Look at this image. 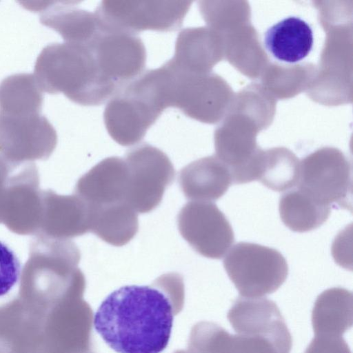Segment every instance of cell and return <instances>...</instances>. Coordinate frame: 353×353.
I'll return each instance as SVG.
<instances>
[{"label": "cell", "mask_w": 353, "mask_h": 353, "mask_svg": "<svg viewBox=\"0 0 353 353\" xmlns=\"http://www.w3.org/2000/svg\"><path fill=\"white\" fill-rule=\"evenodd\" d=\"M184 299L183 276L163 274L149 285H125L110 293L94 314L93 326L117 353H161Z\"/></svg>", "instance_id": "obj_1"}, {"label": "cell", "mask_w": 353, "mask_h": 353, "mask_svg": "<svg viewBox=\"0 0 353 353\" xmlns=\"http://www.w3.org/2000/svg\"><path fill=\"white\" fill-rule=\"evenodd\" d=\"M33 75L42 92L63 93L82 105H99L117 92L101 74L91 49L84 45L46 46L36 60Z\"/></svg>", "instance_id": "obj_2"}, {"label": "cell", "mask_w": 353, "mask_h": 353, "mask_svg": "<svg viewBox=\"0 0 353 353\" xmlns=\"http://www.w3.org/2000/svg\"><path fill=\"white\" fill-rule=\"evenodd\" d=\"M80 260V250L70 239L34 234L21 272L18 295L54 303L84 294L86 280L78 267Z\"/></svg>", "instance_id": "obj_3"}, {"label": "cell", "mask_w": 353, "mask_h": 353, "mask_svg": "<svg viewBox=\"0 0 353 353\" xmlns=\"http://www.w3.org/2000/svg\"><path fill=\"white\" fill-rule=\"evenodd\" d=\"M0 353H66L64 303L17 296L0 305Z\"/></svg>", "instance_id": "obj_4"}, {"label": "cell", "mask_w": 353, "mask_h": 353, "mask_svg": "<svg viewBox=\"0 0 353 353\" xmlns=\"http://www.w3.org/2000/svg\"><path fill=\"white\" fill-rule=\"evenodd\" d=\"M223 266L241 296L259 298L272 294L285 282L288 266L276 250L239 242L223 259Z\"/></svg>", "instance_id": "obj_5"}, {"label": "cell", "mask_w": 353, "mask_h": 353, "mask_svg": "<svg viewBox=\"0 0 353 353\" xmlns=\"http://www.w3.org/2000/svg\"><path fill=\"white\" fill-rule=\"evenodd\" d=\"M191 1H103L94 14L103 29L137 35L144 30L176 31Z\"/></svg>", "instance_id": "obj_6"}, {"label": "cell", "mask_w": 353, "mask_h": 353, "mask_svg": "<svg viewBox=\"0 0 353 353\" xmlns=\"http://www.w3.org/2000/svg\"><path fill=\"white\" fill-rule=\"evenodd\" d=\"M124 160L129 174L126 202L137 212L148 213L161 203L175 170L165 153L148 143L128 150Z\"/></svg>", "instance_id": "obj_7"}, {"label": "cell", "mask_w": 353, "mask_h": 353, "mask_svg": "<svg viewBox=\"0 0 353 353\" xmlns=\"http://www.w3.org/2000/svg\"><path fill=\"white\" fill-rule=\"evenodd\" d=\"M57 143L55 129L41 114L0 113V156L7 161L20 164L46 160Z\"/></svg>", "instance_id": "obj_8"}, {"label": "cell", "mask_w": 353, "mask_h": 353, "mask_svg": "<svg viewBox=\"0 0 353 353\" xmlns=\"http://www.w3.org/2000/svg\"><path fill=\"white\" fill-rule=\"evenodd\" d=\"M351 165L336 152H321L305 159L299 169L297 188L330 208H352Z\"/></svg>", "instance_id": "obj_9"}, {"label": "cell", "mask_w": 353, "mask_h": 353, "mask_svg": "<svg viewBox=\"0 0 353 353\" xmlns=\"http://www.w3.org/2000/svg\"><path fill=\"white\" fill-rule=\"evenodd\" d=\"M181 236L200 255L221 259L234 241L229 221L216 204L190 201L177 216Z\"/></svg>", "instance_id": "obj_10"}, {"label": "cell", "mask_w": 353, "mask_h": 353, "mask_svg": "<svg viewBox=\"0 0 353 353\" xmlns=\"http://www.w3.org/2000/svg\"><path fill=\"white\" fill-rule=\"evenodd\" d=\"M87 46L91 49L101 74L118 91L143 72L145 48L137 35L101 28Z\"/></svg>", "instance_id": "obj_11"}, {"label": "cell", "mask_w": 353, "mask_h": 353, "mask_svg": "<svg viewBox=\"0 0 353 353\" xmlns=\"http://www.w3.org/2000/svg\"><path fill=\"white\" fill-rule=\"evenodd\" d=\"M161 112L127 85L108 101L103 112L106 130L123 146L141 141Z\"/></svg>", "instance_id": "obj_12"}, {"label": "cell", "mask_w": 353, "mask_h": 353, "mask_svg": "<svg viewBox=\"0 0 353 353\" xmlns=\"http://www.w3.org/2000/svg\"><path fill=\"white\" fill-rule=\"evenodd\" d=\"M90 232V210L83 199L74 193L59 195L52 190H42V215L37 234L70 239Z\"/></svg>", "instance_id": "obj_13"}, {"label": "cell", "mask_w": 353, "mask_h": 353, "mask_svg": "<svg viewBox=\"0 0 353 353\" xmlns=\"http://www.w3.org/2000/svg\"><path fill=\"white\" fill-rule=\"evenodd\" d=\"M79 1H23L26 8L39 12L40 22L55 31L65 43L88 45L101 30L96 14L75 6Z\"/></svg>", "instance_id": "obj_14"}, {"label": "cell", "mask_w": 353, "mask_h": 353, "mask_svg": "<svg viewBox=\"0 0 353 353\" xmlns=\"http://www.w3.org/2000/svg\"><path fill=\"white\" fill-rule=\"evenodd\" d=\"M236 334L264 336L292 346V336L275 303L266 298L239 297L228 312Z\"/></svg>", "instance_id": "obj_15"}, {"label": "cell", "mask_w": 353, "mask_h": 353, "mask_svg": "<svg viewBox=\"0 0 353 353\" xmlns=\"http://www.w3.org/2000/svg\"><path fill=\"white\" fill-rule=\"evenodd\" d=\"M128 186V169L124 159L110 157L80 177L73 193L90 207H96L126 202Z\"/></svg>", "instance_id": "obj_16"}, {"label": "cell", "mask_w": 353, "mask_h": 353, "mask_svg": "<svg viewBox=\"0 0 353 353\" xmlns=\"http://www.w3.org/2000/svg\"><path fill=\"white\" fill-rule=\"evenodd\" d=\"M178 182L188 199L210 202L218 200L227 192L232 179L223 163L208 157L183 168L179 173Z\"/></svg>", "instance_id": "obj_17"}, {"label": "cell", "mask_w": 353, "mask_h": 353, "mask_svg": "<svg viewBox=\"0 0 353 353\" xmlns=\"http://www.w3.org/2000/svg\"><path fill=\"white\" fill-rule=\"evenodd\" d=\"M314 43L311 26L295 16L286 17L270 27L264 35L265 48L276 59L299 62L311 52Z\"/></svg>", "instance_id": "obj_18"}, {"label": "cell", "mask_w": 353, "mask_h": 353, "mask_svg": "<svg viewBox=\"0 0 353 353\" xmlns=\"http://www.w3.org/2000/svg\"><path fill=\"white\" fill-rule=\"evenodd\" d=\"M352 293L342 288L323 291L317 297L312 312L315 335L343 336L352 325Z\"/></svg>", "instance_id": "obj_19"}, {"label": "cell", "mask_w": 353, "mask_h": 353, "mask_svg": "<svg viewBox=\"0 0 353 353\" xmlns=\"http://www.w3.org/2000/svg\"><path fill=\"white\" fill-rule=\"evenodd\" d=\"M90 232L108 244L123 246L138 232V214L126 202L90 207Z\"/></svg>", "instance_id": "obj_20"}, {"label": "cell", "mask_w": 353, "mask_h": 353, "mask_svg": "<svg viewBox=\"0 0 353 353\" xmlns=\"http://www.w3.org/2000/svg\"><path fill=\"white\" fill-rule=\"evenodd\" d=\"M279 209L281 219L288 228L304 232L314 230L325 222L331 208L296 188L281 196Z\"/></svg>", "instance_id": "obj_21"}, {"label": "cell", "mask_w": 353, "mask_h": 353, "mask_svg": "<svg viewBox=\"0 0 353 353\" xmlns=\"http://www.w3.org/2000/svg\"><path fill=\"white\" fill-rule=\"evenodd\" d=\"M43 103V92L33 74H12L0 83V113L41 114Z\"/></svg>", "instance_id": "obj_22"}, {"label": "cell", "mask_w": 353, "mask_h": 353, "mask_svg": "<svg viewBox=\"0 0 353 353\" xmlns=\"http://www.w3.org/2000/svg\"><path fill=\"white\" fill-rule=\"evenodd\" d=\"M299 169L292 153L276 150L262 158L258 181L274 191H285L297 184Z\"/></svg>", "instance_id": "obj_23"}, {"label": "cell", "mask_w": 353, "mask_h": 353, "mask_svg": "<svg viewBox=\"0 0 353 353\" xmlns=\"http://www.w3.org/2000/svg\"><path fill=\"white\" fill-rule=\"evenodd\" d=\"M21 273V263L6 243L0 241V296L7 294L17 283Z\"/></svg>", "instance_id": "obj_24"}, {"label": "cell", "mask_w": 353, "mask_h": 353, "mask_svg": "<svg viewBox=\"0 0 353 353\" xmlns=\"http://www.w3.org/2000/svg\"><path fill=\"white\" fill-rule=\"evenodd\" d=\"M305 353H351L343 336L314 335Z\"/></svg>", "instance_id": "obj_25"}, {"label": "cell", "mask_w": 353, "mask_h": 353, "mask_svg": "<svg viewBox=\"0 0 353 353\" xmlns=\"http://www.w3.org/2000/svg\"><path fill=\"white\" fill-rule=\"evenodd\" d=\"M24 163H12L0 156V223L8 193Z\"/></svg>", "instance_id": "obj_26"}, {"label": "cell", "mask_w": 353, "mask_h": 353, "mask_svg": "<svg viewBox=\"0 0 353 353\" xmlns=\"http://www.w3.org/2000/svg\"><path fill=\"white\" fill-rule=\"evenodd\" d=\"M174 353H187V352L184 351L183 350H179L175 351Z\"/></svg>", "instance_id": "obj_27"}, {"label": "cell", "mask_w": 353, "mask_h": 353, "mask_svg": "<svg viewBox=\"0 0 353 353\" xmlns=\"http://www.w3.org/2000/svg\"><path fill=\"white\" fill-rule=\"evenodd\" d=\"M83 353H94V352H93L92 350H91L90 351H88V352H83Z\"/></svg>", "instance_id": "obj_28"}]
</instances>
